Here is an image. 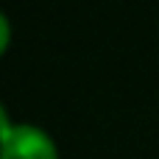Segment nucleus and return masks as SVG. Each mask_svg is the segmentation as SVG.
I'll return each mask as SVG.
<instances>
[{"instance_id": "obj_1", "label": "nucleus", "mask_w": 159, "mask_h": 159, "mask_svg": "<svg viewBox=\"0 0 159 159\" xmlns=\"http://www.w3.org/2000/svg\"><path fill=\"white\" fill-rule=\"evenodd\" d=\"M0 159H59V151L50 134L39 126L14 123L8 137L0 143Z\"/></svg>"}, {"instance_id": "obj_2", "label": "nucleus", "mask_w": 159, "mask_h": 159, "mask_svg": "<svg viewBox=\"0 0 159 159\" xmlns=\"http://www.w3.org/2000/svg\"><path fill=\"white\" fill-rule=\"evenodd\" d=\"M11 129H14V123H11V117H8V112H6V106H3V101H0V143L8 137Z\"/></svg>"}, {"instance_id": "obj_3", "label": "nucleus", "mask_w": 159, "mask_h": 159, "mask_svg": "<svg viewBox=\"0 0 159 159\" xmlns=\"http://www.w3.org/2000/svg\"><path fill=\"white\" fill-rule=\"evenodd\" d=\"M8 39H11V25H8V20H6V14L0 11V53L6 50V45H8Z\"/></svg>"}]
</instances>
